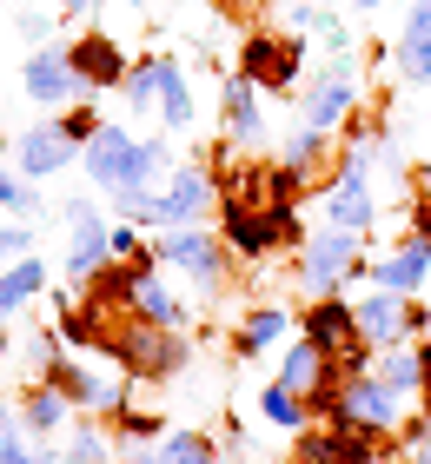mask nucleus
<instances>
[{"label": "nucleus", "mask_w": 431, "mask_h": 464, "mask_svg": "<svg viewBox=\"0 0 431 464\" xmlns=\"http://www.w3.org/2000/svg\"><path fill=\"white\" fill-rule=\"evenodd\" d=\"M120 107H126V113L160 107V53H140L133 67H126V80H120Z\"/></svg>", "instance_id": "obj_28"}, {"label": "nucleus", "mask_w": 431, "mask_h": 464, "mask_svg": "<svg viewBox=\"0 0 431 464\" xmlns=\"http://www.w3.org/2000/svg\"><path fill=\"white\" fill-rule=\"evenodd\" d=\"M73 160H80V146L60 133V120H40L14 140V173H27V179H54V173H67Z\"/></svg>", "instance_id": "obj_14"}, {"label": "nucleus", "mask_w": 431, "mask_h": 464, "mask_svg": "<svg viewBox=\"0 0 431 464\" xmlns=\"http://www.w3.org/2000/svg\"><path fill=\"white\" fill-rule=\"evenodd\" d=\"M412 232H418V239H431V193L412 199Z\"/></svg>", "instance_id": "obj_42"}, {"label": "nucleus", "mask_w": 431, "mask_h": 464, "mask_svg": "<svg viewBox=\"0 0 431 464\" xmlns=\"http://www.w3.org/2000/svg\"><path fill=\"white\" fill-rule=\"evenodd\" d=\"M220 126H226L220 140H232V146H259L266 140V107H259V87L246 73H232L220 87Z\"/></svg>", "instance_id": "obj_18"}, {"label": "nucleus", "mask_w": 431, "mask_h": 464, "mask_svg": "<svg viewBox=\"0 0 431 464\" xmlns=\"http://www.w3.org/2000/svg\"><path fill=\"white\" fill-rule=\"evenodd\" d=\"M352 279H365V232L318 219V232H306V246H299V285H306V299H332Z\"/></svg>", "instance_id": "obj_2"}, {"label": "nucleus", "mask_w": 431, "mask_h": 464, "mask_svg": "<svg viewBox=\"0 0 431 464\" xmlns=\"http://www.w3.org/2000/svg\"><path fill=\"white\" fill-rule=\"evenodd\" d=\"M67 464H113V445H106L100 425H67Z\"/></svg>", "instance_id": "obj_31"}, {"label": "nucleus", "mask_w": 431, "mask_h": 464, "mask_svg": "<svg viewBox=\"0 0 431 464\" xmlns=\"http://www.w3.org/2000/svg\"><path fill=\"white\" fill-rule=\"evenodd\" d=\"M20 431H27V425H20ZM20 431L7 438V445H0V464H67L60 451H34V445H27V438H20Z\"/></svg>", "instance_id": "obj_38"}, {"label": "nucleus", "mask_w": 431, "mask_h": 464, "mask_svg": "<svg viewBox=\"0 0 431 464\" xmlns=\"http://www.w3.org/2000/svg\"><path fill=\"white\" fill-rule=\"evenodd\" d=\"M80 166L100 193H120V186H153L146 179V140H133L126 126H100L93 140L80 146Z\"/></svg>", "instance_id": "obj_10"}, {"label": "nucleus", "mask_w": 431, "mask_h": 464, "mask_svg": "<svg viewBox=\"0 0 431 464\" xmlns=\"http://www.w3.org/2000/svg\"><path fill=\"white\" fill-rule=\"evenodd\" d=\"M312 40L326 47V60H332V53H352V47H358V34L345 27L338 14H318V20H312Z\"/></svg>", "instance_id": "obj_36"}, {"label": "nucleus", "mask_w": 431, "mask_h": 464, "mask_svg": "<svg viewBox=\"0 0 431 464\" xmlns=\"http://www.w3.org/2000/svg\"><path fill=\"white\" fill-rule=\"evenodd\" d=\"M0 352H7V312H0Z\"/></svg>", "instance_id": "obj_45"}, {"label": "nucleus", "mask_w": 431, "mask_h": 464, "mask_svg": "<svg viewBox=\"0 0 431 464\" xmlns=\"http://www.w3.org/2000/svg\"><path fill=\"white\" fill-rule=\"evenodd\" d=\"M133 312L140 319H153V325H172V332H186V299H172V285L160 279V272H146V279L133 285Z\"/></svg>", "instance_id": "obj_24"}, {"label": "nucleus", "mask_w": 431, "mask_h": 464, "mask_svg": "<svg viewBox=\"0 0 431 464\" xmlns=\"http://www.w3.org/2000/svg\"><path fill=\"white\" fill-rule=\"evenodd\" d=\"M405 405H412V398H398L372 365H365V372H345L338 405H332L326 425H352V431H365V438H378V445H385V438L405 431Z\"/></svg>", "instance_id": "obj_3"}, {"label": "nucleus", "mask_w": 431, "mask_h": 464, "mask_svg": "<svg viewBox=\"0 0 431 464\" xmlns=\"http://www.w3.org/2000/svg\"><path fill=\"white\" fill-rule=\"evenodd\" d=\"M365 100V73H358V53H332L326 73L312 80L306 93H299V120L318 126V133H345V120L358 113Z\"/></svg>", "instance_id": "obj_6"}, {"label": "nucleus", "mask_w": 431, "mask_h": 464, "mask_svg": "<svg viewBox=\"0 0 431 464\" xmlns=\"http://www.w3.org/2000/svg\"><path fill=\"white\" fill-rule=\"evenodd\" d=\"M54 120H60V133H67L73 146H86V140H93V133H100V126H106V120H100V107H93V100H73V107H60Z\"/></svg>", "instance_id": "obj_34"}, {"label": "nucleus", "mask_w": 431, "mask_h": 464, "mask_svg": "<svg viewBox=\"0 0 431 464\" xmlns=\"http://www.w3.org/2000/svg\"><path fill=\"white\" fill-rule=\"evenodd\" d=\"M106 425H113L120 438H133V445H146V438H166V418H160V411H140V405H120Z\"/></svg>", "instance_id": "obj_33"}, {"label": "nucleus", "mask_w": 431, "mask_h": 464, "mask_svg": "<svg viewBox=\"0 0 431 464\" xmlns=\"http://www.w3.org/2000/svg\"><path fill=\"white\" fill-rule=\"evenodd\" d=\"M279 14H286V27H292V34H312V20H318V7H312V0H286Z\"/></svg>", "instance_id": "obj_41"}, {"label": "nucleus", "mask_w": 431, "mask_h": 464, "mask_svg": "<svg viewBox=\"0 0 431 464\" xmlns=\"http://www.w3.org/2000/svg\"><path fill=\"white\" fill-rule=\"evenodd\" d=\"M240 73L259 93H292L306 73V34H246L240 40Z\"/></svg>", "instance_id": "obj_9"}, {"label": "nucleus", "mask_w": 431, "mask_h": 464, "mask_svg": "<svg viewBox=\"0 0 431 464\" xmlns=\"http://www.w3.org/2000/svg\"><path fill=\"white\" fill-rule=\"evenodd\" d=\"M40 292H47V266H40L34 252H27V259H14L7 272H0V312H7V319H14V312L27 305V299H40Z\"/></svg>", "instance_id": "obj_26"}, {"label": "nucleus", "mask_w": 431, "mask_h": 464, "mask_svg": "<svg viewBox=\"0 0 431 464\" xmlns=\"http://www.w3.org/2000/svg\"><path fill=\"white\" fill-rule=\"evenodd\" d=\"M60 232H67V252H60L67 285H86L106 259H113V219H106L93 199H67L60 206Z\"/></svg>", "instance_id": "obj_8"}, {"label": "nucleus", "mask_w": 431, "mask_h": 464, "mask_svg": "<svg viewBox=\"0 0 431 464\" xmlns=\"http://www.w3.org/2000/svg\"><path fill=\"white\" fill-rule=\"evenodd\" d=\"M67 405L73 398L60 392V385H47V378H40V385L20 398V425L27 431H40V438H54V431H67Z\"/></svg>", "instance_id": "obj_23"}, {"label": "nucleus", "mask_w": 431, "mask_h": 464, "mask_svg": "<svg viewBox=\"0 0 431 464\" xmlns=\"http://www.w3.org/2000/svg\"><path fill=\"white\" fill-rule=\"evenodd\" d=\"M259 418H266L272 431H306V425H312V411H306V392L279 385V378H272L266 392H259Z\"/></svg>", "instance_id": "obj_25"}, {"label": "nucleus", "mask_w": 431, "mask_h": 464, "mask_svg": "<svg viewBox=\"0 0 431 464\" xmlns=\"http://www.w3.org/2000/svg\"><path fill=\"white\" fill-rule=\"evenodd\" d=\"M140 246H146V239H140V226H133V219H113V259H133Z\"/></svg>", "instance_id": "obj_40"}, {"label": "nucleus", "mask_w": 431, "mask_h": 464, "mask_svg": "<svg viewBox=\"0 0 431 464\" xmlns=\"http://www.w3.org/2000/svg\"><path fill=\"white\" fill-rule=\"evenodd\" d=\"M0 213H14V219H34L40 213V193H34L27 173H7V166H0Z\"/></svg>", "instance_id": "obj_32"}, {"label": "nucleus", "mask_w": 431, "mask_h": 464, "mask_svg": "<svg viewBox=\"0 0 431 464\" xmlns=\"http://www.w3.org/2000/svg\"><path fill=\"white\" fill-rule=\"evenodd\" d=\"M34 252V226L27 219H14V226H0V266H14V259H27Z\"/></svg>", "instance_id": "obj_37"}, {"label": "nucleus", "mask_w": 431, "mask_h": 464, "mask_svg": "<svg viewBox=\"0 0 431 464\" xmlns=\"http://www.w3.org/2000/svg\"><path fill=\"white\" fill-rule=\"evenodd\" d=\"M14 34L27 40V47H47L60 27H54V14H20V20H14Z\"/></svg>", "instance_id": "obj_39"}, {"label": "nucleus", "mask_w": 431, "mask_h": 464, "mask_svg": "<svg viewBox=\"0 0 431 464\" xmlns=\"http://www.w3.org/2000/svg\"><path fill=\"white\" fill-rule=\"evenodd\" d=\"M352 7H365V14H372V7H385V0H352Z\"/></svg>", "instance_id": "obj_46"}, {"label": "nucleus", "mask_w": 431, "mask_h": 464, "mask_svg": "<svg viewBox=\"0 0 431 464\" xmlns=\"http://www.w3.org/2000/svg\"><path fill=\"white\" fill-rule=\"evenodd\" d=\"M392 445H398L405 464H431V418H425V411H418V418H405V431L392 438Z\"/></svg>", "instance_id": "obj_35"}, {"label": "nucleus", "mask_w": 431, "mask_h": 464, "mask_svg": "<svg viewBox=\"0 0 431 464\" xmlns=\"http://www.w3.org/2000/svg\"><path fill=\"white\" fill-rule=\"evenodd\" d=\"M133 7H160V0H133Z\"/></svg>", "instance_id": "obj_47"}, {"label": "nucleus", "mask_w": 431, "mask_h": 464, "mask_svg": "<svg viewBox=\"0 0 431 464\" xmlns=\"http://www.w3.org/2000/svg\"><path fill=\"white\" fill-rule=\"evenodd\" d=\"M326 153H332V133H318V126L299 120V133L286 140V153H279V160H286V166H306V173H318V166H326Z\"/></svg>", "instance_id": "obj_30"}, {"label": "nucleus", "mask_w": 431, "mask_h": 464, "mask_svg": "<svg viewBox=\"0 0 431 464\" xmlns=\"http://www.w3.org/2000/svg\"><path fill=\"white\" fill-rule=\"evenodd\" d=\"M392 67L412 80V87H431V0L405 7V27L392 40Z\"/></svg>", "instance_id": "obj_19"}, {"label": "nucleus", "mask_w": 431, "mask_h": 464, "mask_svg": "<svg viewBox=\"0 0 431 464\" xmlns=\"http://www.w3.org/2000/svg\"><path fill=\"white\" fill-rule=\"evenodd\" d=\"M365 279L385 285V292H418L431 279V239H418V232H405V239L392 252H378V259H365Z\"/></svg>", "instance_id": "obj_15"}, {"label": "nucleus", "mask_w": 431, "mask_h": 464, "mask_svg": "<svg viewBox=\"0 0 431 464\" xmlns=\"http://www.w3.org/2000/svg\"><path fill=\"white\" fill-rule=\"evenodd\" d=\"M292 305L286 299H266V305H252L246 319H240V332H232V352L240 358H259V352H272V345H286L292 339Z\"/></svg>", "instance_id": "obj_20"}, {"label": "nucleus", "mask_w": 431, "mask_h": 464, "mask_svg": "<svg viewBox=\"0 0 431 464\" xmlns=\"http://www.w3.org/2000/svg\"><path fill=\"white\" fill-rule=\"evenodd\" d=\"M153 252H160V272H186L200 292H220L232 279V266H240L232 246L220 239V232H206V226H160Z\"/></svg>", "instance_id": "obj_4"}, {"label": "nucleus", "mask_w": 431, "mask_h": 464, "mask_svg": "<svg viewBox=\"0 0 431 464\" xmlns=\"http://www.w3.org/2000/svg\"><path fill=\"white\" fill-rule=\"evenodd\" d=\"M160 120H166V133L180 140L186 126H192V87H186V67L172 60L166 47H160V107H153Z\"/></svg>", "instance_id": "obj_21"}, {"label": "nucleus", "mask_w": 431, "mask_h": 464, "mask_svg": "<svg viewBox=\"0 0 431 464\" xmlns=\"http://www.w3.org/2000/svg\"><path fill=\"white\" fill-rule=\"evenodd\" d=\"M352 312H358V332L372 345H405V339H412V292L372 285L365 299H352Z\"/></svg>", "instance_id": "obj_16"}, {"label": "nucleus", "mask_w": 431, "mask_h": 464, "mask_svg": "<svg viewBox=\"0 0 431 464\" xmlns=\"http://www.w3.org/2000/svg\"><path fill=\"white\" fill-rule=\"evenodd\" d=\"M14 431H20V411H7V405H0V445H7Z\"/></svg>", "instance_id": "obj_44"}, {"label": "nucleus", "mask_w": 431, "mask_h": 464, "mask_svg": "<svg viewBox=\"0 0 431 464\" xmlns=\"http://www.w3.org/2000/svg\"><path fill=\"white\" fill-rule=\"evenodd\" d=\"M126 67H133V60L120 53V40L113 34H80L73 40V73H80V87L86 93H120V80H126Z\"/></svg>", "instance_id": "obj_17"}, {"label": "nucleus", "mask_w": 431, "mask_h": 464, "mask_svg": "<svg viewBox=\"0 0 431 464\" xmlns=\"http://www.w3.org/2000/svg\"><path fill=\"white\" fill-rule=\"evenodd\" d=\"M318 219L326 226H345V232H372L378 226V199H372V166L358 153H345L326 179H318Z\"/></svg>", "instance_id": "obj_7"}, {"label": "nucleus", "mask_w": 431, "mask_h": 464, "mask_svg": "<svg viewBox=\"0 0 431 464\" xmlns=\"http://www.w3.org/2000/svg\"><path fill=\"white\" fill-rule=\"evenodd\" d=\"M372 372H378L398 398H412V405H418V345H412V339H405V345H378Z\"/></svg>", "instance_id": "obj_27"}, {"label": "nucleus", "mask_w": 431, "mask_h": 464, "mask_svg": "<svg viewBox=\"0 0 431 464\" xmlns=\"http://www.w3.org/2000/svg\"><path fill=\"white\" fill-rule=\"evenodd\" d=\"M299 339H312L326 358H338L345 372H365L378 358V345L358 332V312L345 292H332V299H306V312H299Z\"/></svg>", "instance_id": "obj_5"}, {"label": "nucleus", "mask_w": 431, "mask_h": 464, "mask_svg": "<svg viewBox=\"0 0 431 464\" xmlns=\"http://www.w3.org/2000/svg\"><path fill=\"white\" fill-rule=\"evenodd\" d=\"M332 365H338V358H326L312 339H299V332H292V339H286V352H279V385L312 392V385H318V378H326Z\"/></svg>", "instance_id": "obj_22"}, {"label": "nucleus", "mask_w": 431, "mask_h": 464, "mask_svg": "<svg viewBox=\"0 0 431 464\" xmlns=\"http://www.w3.org/2000/svg\"><path fill=\"white\" fill-rule=\"evenodd\" d=\"M100 358L120 365L133 385H166V378L186 372L192 345L172 325H153V319H140V312H113V319H106V339H100Z\"/></svg>", "instance_id": "obj_1"}, {"label": "nucleus", "mask_w": 431, "mask_h": 464, "mask_svg": "<svg viewBox=\"0 0 431 464\" xmlns=\"http://www.w3.org/2000/svg\"><path fill=\"white\" fill-rule=\"evenodd\" d=\"M20 93L34 100V107H73V100H93L80 87V73H73V40H47V47H27V67H20Z\"/></svg>", "instance_id": "obj_11"}, {"label": "nucleus", "mask_w": 431, "mask_h": 464, "mask_svg": "<svg viewBox=\"0 0 431 464\" xmlns=\"http://www.w3.org/2000/svg\"><path fill=\"white\" fill-rule=\"evenodd\" d=\"M153 464H220V451H212V438H200V431H166Z\"/></svg>", "instance_id": "obj_29"}, {"label": "nucleus", "mask_w": 431, "mask_h": 464, "mask_svg": "<svg viewBox=\"0 0 431 464\" xmlns=\"http://www.w3.org/2000/svg\"><path fill=\"white\" fill-rule=\"evenodd\" d=\"M0 153H7V133H0Z\"/></svg>", "instance_id": "obj_48"}, {"label": "nucleus", "mask_w": 431, "mask_h": 464, "mask_svg": "<svg viewBox=\"0 0 431 464\" xmlns=\"http://www.w3.org/2000/svg\"><path fill=\"white\" fill-rule=\"evenodd\" d=\"M54 7H60V20H67V14L80 20V14H100V0H54Z\"/></svg>", "instance_id": "obj_43"}, {"label": "nucleus", "mask_w": 431, "mask_h": 464, "mask_svg": "<svg viewBox=\"0 0 431 464\" xmlns=\"http://www.w3.org/2000/svg\"><path fill=\"white\" fill-rule=\"evenodd\" d=\"M292 464H378V438H365L352 425H306Z\"/></svg>", "instance_id": "obj_13"}, {"label": "nucleus", "mask_w": 431, "mask_h": 464, "mask_svg": "<svg viewBox=\"0 0 431 464\" xmlns=\"http://www.w3.org/2000/svg\"><path fill=\"white\" fill-rule=\"evenodd\" d=\"M212 213H220V186H212L206 166H180L146 199V226H206Z\"/></svg>", "instance_id": "obj_12"}]
</instances>
